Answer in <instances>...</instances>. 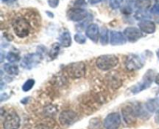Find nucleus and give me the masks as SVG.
I'll use <instances>...</instances> for the list:
<instances>
[{
    "mask_svg": "<svg viewBox=\"0 0 159 129\" xmlns=\"http://www.w3.org/2000/svg\"><path fill=\"white\" fill-rule=\"evenodd\" d=\"M59 4V0H48V5L51 8H56Z\"/></svg>",
    "mask_w": 159,
    "mask_h": 129,
    "instance_id": "28",
    "label": "nucleus"
},
{
    "mask_svg": "<svg viewBox=\"0 0 159 129\" xmlns=\"http://www.w3.org/2000/svg\"><path fill=\"white\" fill-rule=\"evenodd\" d=\"M6 59L10 63H16V62H19L20 60V55L14 52L8 53L7 55H6Z\"/></svg>",
    "mask_w": 159,
    "mask_h": 129,
    "instance_id": "23",
    "label": "nucleus"
},
{
    "mask_svg": "<svg viewBox=\"0 0 159 129\" xmlns=\"http://www.w3.org/2000/svg\"><path fill=\"white\" fill-rule=\"evenodd\" d=\"M107 82L110 88H114V89H117L122 85V80L120 76L118 74H115L114 73L113 74L111 73L107 75Z\"/></svg>",
    "mask_w": 159,
    "mask_h": 129,
    "instance_id": "16",
    "label": "nucleus"
},
{
    "mask_svg": "<svg viewBox=\"0 0 159 129\" xmlns=\"http://www.w3.org/2000/svg\"><path fill=\"white\" fill-rule=\"evenodd\" d=\"M155 83L159 85V74H158V75L156 76V77H155Z\"/></svg>",
    "mask_w": 159,
    "mask_h": 129,
    "instance_id": "32",
    "label": "nucleus"
},
{
    "mask_svg": "<svg viewBox=\"0 0 159 129\" xmlns=\"http://www.w3.org/2000/svg\"><path fill=\"white\" fill-rule=\"evenodd\" d=\"M88 16L86 10L81 8H75L68 12V18L74 22L82 21Z\"/></svg>",
    "mask_w": 159,
    "mask_h": 129,
    "instance_id": "8",
    "label": "nucleus"
},
{
    "mask_svg": "<svg viewBox=\"0 0 159 129\" xmlns=\"http://www.w3.org/2000/svg\"><path fill=\"white\" fill-rule=\"evenodd\" d=\"M5 72L7 73L9 75H17L19 74V68L16 65L11 64V63H6L3 66Z\"/></svg>",
    "mask_w": 159,
    "mask_h": 129,
    "instance_id": "19",
    "label": "nucleus"
},
{
    "mask_svg": "<svg viewBox=\"0 0 159 129\" xmlns=\"http://www.w3.org/2000/svg\"><path fill=\"white\" fill-rule=\"evenodd\" d=\"M142 31L136 27H127L124 29V34L130 42H135L142 37Z\"/></svg>",
    "mask_w": 159,
    "mask_h": 129,
    "instance_id": "9",
    "label": "nucleus"
},
{
    "mask_svg": "<svg viewBox=\"0 0 159 129\" xmlns=\"http://www.w3.org/2000/svg\"><path fill=\"white\" fill-rule=\"evenodd\" d=\"M85 34L87 37L92 40V41L96 42L99 40V26L96 24H90L89 26L87 27L86 31H85Z\"/></svg>",
    "mask_w": 159,
    "mask_h": 129,
    "instance_id": "14",
    "label": "nucleus"
},
{
    "mask_svg": "<svg viewBox=\"0 0 159 129\" xmlns=\"http://www.w3.org/2000/svg\"><path fill=\"white\" fill-rule=\"evenodd\" d=\"M157 1H158V2L159 3V0H157Z\"/></svg>",
    "mask_w": 159,
    "mask_h": 129,
    "instance_id": "34",
    "label": "nucleus"
},
{
    "mask_svg": "<svg viewBox=\"0 0 159 129\" xmlns=\"http://www.w3.org/2000/svg\"><path fill=\"white\" fill-rule=\"evenodd\" d=\"M134 6L138 9V10H147L151 6L150 0H136Z\"/></svg>",
    "mask_w": 159,
    "mask_h": 129,
    "instance_id": "20",
    "label": "nucleus"
},
{
    "mask_svg": "<svg viewBox=\"0 0 159 129\" xmlns=\"http://www.w3.org/2000/svg\"><path fill=\"white\" fill-rule=\"evenodd\" d=\"M34 84H35L34 80H33V79H29V80H26V81L24 83V84L23 85V88H22V89H23V91H25V92H26V91H29L30 90L32 89L33 87H34Z\"/></svg>",
    "mask_w": 159,
    "mask_h": 129,
    "instance_id": "25",
    "label": "nucleus"
},
{
    "mask_svg": "<svg viewBox=\"0 0 159 129\" xmlns=\"http://www.w3.org/2000/svg\"><path fill=\"white\" fill-rule=\"evenodd\" d=\"M59 41H60L61 46L64 47H68L71 44V34L68 32H64L61 34L59 37Z\"/></svg>",
    "mask_w": 159,
    "mask_h": 129,
    "instance_id": "18",
    "label": "nucleus"
},
{
    "mask_svg": "<svg viewBox=\"0 0 159 129\" xmlns=\"http://www.w3.org/2000/svg\"><path fill=\"white\" fill-rule=\"evenodd\" d=\"M75 40L78 43L83 44V43H85V41H86V39L85 38V37H84L82 34L77 33L75 35Z\"/></svg>",
    "mask_w": 159,
    "mask_h": 129,
    "instance_id": "27",
    "label": "nucleus"
},
{
    "mask_svg": "<svg viewBox=\"0 0 159 129\" xmlns=\"http://www.w3.org/2000/svg\"><path fill=\"white\" fill-rule=\"evenodd\" d=\"M126 43V37L122 32L112 31L110 32V43L113 46L123 45Z\"/></svg>",
    "mask_w": 159,
    "mask_h": 129,
    "instance_id": "13",
    "label": "nucleus"
},
{
    "mask_svg": "<svg viewBox=\"0 0 159 129\" xmlns=\"http://www.w3.org/2000/svg\"><path fill=\"white\" fill-rule=\"evenodd\" d=\"M146 108L150 112L159 114V98L150 99L146 103Z\"/></svg>",
    "mask_w": 159,
    "mask_h": 129,
    "instance_id": "17",
    "label": "nucleus"
},
{
    "mask_svg": "<svg viewBox=\"0 0 159 129\" xmlns=\"http://www.w3.org/2000/svg\"><path fill=\"white\" fill-rule=\"evenodd\" d=\"M103 125L106 129H118L121 125L120 115L118 113L108 114L104 120Z\"/></svg>",
    "mask_w": 159,
    "mask_h": 129,
    "instance_id": "7",
    "label": "nucleus"
},
{
    "mask_svg": "<svg viewBox=\"0 0 159 129\" xmlns=\"http://www.w3.org/2000/svg\"><path fill=\"white\" fill-rule=\"evenodd\" d=\"M60 51V45L59 43H54L53 46H51V49L49 52V56L52 60L55 59L57 56L58 55V53Z\"/></svg>",
    "mask_w": 159,
    "mask_h": 129,
    "instance_id": "21",
    "label": "nucleus"
},
{
    "mask_svg": "<svg viewBox=\"0 0 159 129\" xmlns=\"http://www.w3.org/2000/svg\"><path fill=\"white\" fill-rule=\"evenodd\" d=\"M65 71L67 74L71 78H80L83 77L85 74V65L83 62L70 63L65 67Z\"/></svg>",
    "mask_w": 159,
    "mask_h": 129,
    "instance_id": "3",
    "label": "nucleus"
},
{
    "mask_svg": "<svg viewBox=\"0 0 159 129\" xmlns=\"http://www.w3.org/2000/svg\"><path fill=\"white\" fill-rule=\"evenodd\" d=\"M134 16L138 20H145L146 19L151 17L150 15L148 14V12H146V10H138V12H136Z\"/></svg>",
    "mask_w": 159,
    "mask_h": 129,
    "instance_id": "24",
    "label": "nucleus"
},
{
    "mask_svg": "<svg viewBox=\"0 0 159 129\" xmlns=\"http://www.w3.org/2000/svg\"><path fill=\"white\" fill-rule=\"evenodd\" d=\"M138 26H139L140 29L145 33H154L155 32V29H156L155 24L151 20H141Z\"/></svg>",
    "mask_w": 159,
    "mask_h": 129,
    "instance_id": "15",
    "label": "nucleus"
},
{
    "mask_svg": "<svg viewBox=\"0 0 159 129\" xmlns=\"http://www.w3.org/2000/svg\"><path fill=\"white\" fill-rule=\"evenodd\" d=\"M16 0H2L3 3H6V4H13L14 2H16Z\"/></svg>",
    "mask_w": 159,
    "mask_h": 129,
    "instance_id": "31",
    "label": "nucleus"
},
{
    "mask_svg": "<svg viewBox=\"0 0 159 129\" xmlns=\"http://www.w3.org/2000/svg\"><path fill=\"white\" fill-rule=\"evenodd\" d=\"M102 1H106V0H89V2L92 5L97 4V3L101 2H102Z\"/></svg>",
    "mask_w": 159,
    "mask_h": 129,
    "instance_id": "30",
    "label": "nucleus"
},
{
    "mask_svg": "<svg viewBox=\"0 0 159 129\" xmlns=\"http://www.w3.org/2000/svg\"><path fill=\"white\" fill-rule=\"evenodd\" d=\"M153 77H154V71L152 70H149L147 71L145 74H144V77L142 79V81L141 83L138 84L135 86L132 87L131 88V92L134 94H136L138 93L141 92V91H144V90L147 89L151 84H152L153 81Z\"/></svg>",
    "mask_w": 159,
    "mask_h": 129,
    "instance_id": "4",
    "label": "nucleus"
},
{
    "mask_svg": "<svg viewBox=\"0 0 159 129\" xmlns=\"http://www.w3.org/2000/svg\"><path fill=\"white\" fill-rule=\"evenodd\" d=\"M109 41L108 30L107 28H102L100 32V43L102 45H107Z\"/></svg>",
    "mask_w": 159,
    "mask_h": 129,
    "instance_id": "22",
    "label": "nucleus"
},
{
    "mask_svg": "<svg viewBox=\"0 0 159 129\" xmlns=\"http://www.w3.org/2000/svg\"><path fill=\"white\" fill-rule=\"evenodd\" d=\"M40 60V55L38 54H28L23 58L22 62V66L27 69H31L34 67Z\"/></svg>",
    "mask_w": 159,
    "mask_h": 129,
    "instance_id": "10",
    "label": "nucleus"
},
{
    "mask_svg": "<svg viewBox=\"0 0 159 129\" xmlns=\"http://www.w3.org/2000/svg\"><path fill=\"white\" fill-rule=\"evenodd\" d=\"M119 59L116 56L112 54L102 55L97 58L96 61V67L101 71H109L117 66Z\"/></svg>",
    "mask_w": 159,
    "mask_h": 129,
    "instance_id": "2",
    "label": "nucleus"
},
{
    "mask_svg": "<svg viewBox=\"0 0 159 129\" xmlns=\"http://www.w3.org/2000/svg\"><path fill=\"white\" fill-rule=\"evenodd\" d=\"M40 26L38 12L32 11L22 12L16 15L11 22L13 33L18 38L25 39L32 35Z\"/></svg>",
    "mask_w": 159,
    "mask_h": 129,
    "instance_id": "1",
    "label": "nucleus"
},
{
    "mask_svg": "<svg viewBox=\"0 0 159 129\" xmlns=\"http://www.w3.org/2000/svg\"><path fill=\"white\" fill-rule=\"evenodd\" d=\"M125 66L128 71H134L141 69L144 66V62L139 56L136 54H130L126 59Z\"/></svg>",
    "mask_w": 159,
    "mask_h": 129,
    "instance_id": "5",
    "label": "nucleus"
},
{
    "mask_svg": "<svg viewBox=\"0 0 159 129\" xmlns=\"http://www.w3.org/2000/svg\"><path fill=\"white\" fill-rule=\"evenodd\" d=\"M124 0H110V6L113 9H117L122 5Z\"/></svg>",
    "mask_w": 159,
    "mask_h": 129,
    "instance_id": "26",
    "label": "nucleus"
},
{
    "mask_svg": "<svg viewBox=\"0 0 159 129\" xmlns=\"http://www.w3.org/2000/svg\"><path fill=\"white\" fill-rule=\"evenodd\" d=\"M20 126V118L16 112L11 111L6 115L3 122L4 129H18Z\"/></svg>",
    "mask_w": 159,
    "mask_h": 129,
    "instance_id": "6",
    "label": "nucleus"
},
{
    "mask_svg": "<svg viewBox=\"0 0 159 129\" xmlns=\"http://www.w3.org/2000/svg\"><path fill=\"white\" fill-rule=\"evenodd\" d=\"M151 12H152V14H155V15H159V5H155V6L152 7Z\"/></svg>",
    "mask_w": 159,
    "mask_h": 129,
    "instance_id": "29",
    "label": "nucleus"
},
{
    "mask_svg": "<svg viewBox=\"0 0 159 129\" xmlns=\"http://www.w3.org/2000/svg\"><path fill=\"white\" fill-rule=\"evenodd\" d=\"M157 56H158V57L159 58V49L158 50V52H157Z\"/></svg>",
    "mask_w": 159,
    "mask_h": 129,
    "instance_id": "33",
    "label": "nucleus"
},
{
    "mask_svg": "<svg viewBox=\"0 0 159 129\" xmlns=\"http://www.w3.org/2000/svg\"><path fill=\"white\" fill-rule=\"evenodd\" d=\"M139 111L131 106H127L123 108V115L127 123H130L138 116Z\"/></svg>",
    "mask_w": 159,
    "mask_h": 129,
    "instance_id": "12",
    "label": "nucleus"
},
{
    "mask_svg": "<svg viewBox=\"0 0 159 129\" xmlns=\"http://www.w3.org/2000/svg\"><path fill=\"white\" fill-rule=\"evenodd\" d=\"M59 119L60 122L63 125H71L76 121L77 115L75 113L71 111H65L61 113Z\"/></svg>",
    "mask_w": 159,
    "mask_h": 129,
    "instance_id": "11",
    "label": "nucleus"
}]
</instances>
